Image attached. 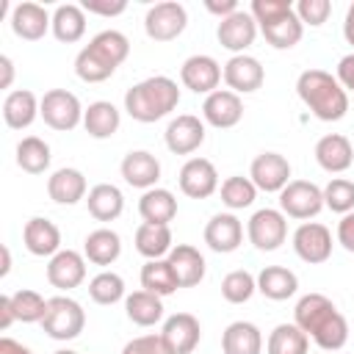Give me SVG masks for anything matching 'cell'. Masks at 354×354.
<instances>
[{
  "instance_id": "30",
  "label": "cell",
  "mask_w": 354,
  "mask_h": 354,
  "mask_svg": "<svg viewBox=\"0 0 354 354\" xmlns=\"http://www.w3.org/2000/svg\"><path fill=\"white\" fill-rule=\"evenodd\" d=\"M221 351L224 354H260L263 335L252 321H232L221 335Z\"/></svg>"
},
{
  "instance_id": "52",
  "label": "cell",
  "mask_w": 354,
  "mask_h": 354,
  "mask_svg": "<svg viewBox=\"0 0 354 354\" xmlns=\"http://www.w3.org/2000/svg\"><path fill=\"white\" fill-rule=\"evenodd\" d=\"M17 321V315H14V304H11V296H0V329L6 332L11 324Z\"/></svg>"
},
{
  "instance_id": "16",
  "label": "cell",
  "mask_w": 354,
  "mask_h": 354,
  "mask_svg": "<svg viewBox=\"0 0 354 354\" xmlns=\"http://www.w3.org/2000/svg\"><path fill=\"white\" fill-rule=\"evenodd\" d=\"M221 66L213 55H191L180 66V80L194 94H213L221 80Z\"/></svg>"
},
{
  "instance_id": "53",
  "label": "cell",
  "mask_w": 354,
  "mask_h": 354,
  "mask_svg": "<svg viewBox=\"0 0 354 354\" xmlns=\"http://www.w3.org/2000/svg\"><path fill=\"white\" fill-rule=\"evenodd\" d=\"M0 354H33L28 346L17 343L14 337H0Z\"/></svg>"
},
{
  "instance_id": "24",
  "label": "cell",
  "mask_w": 354,
  "mask_h": 354,
  "mask_svg": "<svg viewBox=\"0 0 354 354\" xmlns=\"http://www.w3.org/2000/svg\"><path fill=\"white\" fill-rule=\"evenodd\" d=\"M22 241H25V249L36 257H53L61 252V230L50 218H41V216L28 218L22 230Z\"/></svg>"
},
{
  "instance_id": "46",
  "label": "cell",
  "mask_w": 354,
  "mask_h": 354,
  "mask_svg": "<svg viewBox=\"0 0 354 354\" xmlns=\"http://www.w3.org/2000/svg\"><path fill=\"white\" fill-rule=\"evenodd\" d=\"M329 11H332L329 0H299L296 3V17L301 19V25H310V28L324 25Z\"/></svg>"
},
{
  "instance_id": "1",
  "label": "cell",
  "mask_w": 354,
  "mask_h": 354,
  "mask_svg": "<svg viewBox=\"0 0 354 354\" xmlns=\"http://www.w3.org/2000/svg\"><path fill=\"white\" fill-rule=\"evenodd\" d=\"M293 318H296L293 324L307 337H313L321 351H337L348 340V324H346V318L332 304V299H326L324 293H307V296H301L296 301Z\"/></svg>"
},
{
  "instance_id": "20",
  "label": "cell",
  "mask_w": 354,
  "mask_h": 354,
  "mask_svg": "<svg viewBox=\"0 0 354 354\" xmlns=\"http://www.w3.org/2000/svg\"><path fill=\"white\" fill-rule=\"evenodd\" d=\"M266 80V72H263V64L254 58V55H232L227 64H224V83L230 86V91L235 94H249V91H257Z\"/></svg>"
},
{
  "instance_id": "56",
  "label": "cell",
  "mask_w": 354,
  "mask_h": 354,
  "mask_svg": "<svg viewBox=\"0 0 354 354\" xmlns=\"http://www.w3.org/2000/svg\"><path fill=\"white\" fill-rule=\"evenodd\" d=\"M11 271V252H8V246H3V266H0V277H6Z\"/></svg>"
},
{
  "instance_id": "25",
  "label": "cell",
  "mask_w": 354,
  "mask_h": 354,
  "mask_svg": "<svg viewBox=\"0 0 354 354\" xmlns=\"http://www.w3.org/2000/svg\"><path fill=\"white\" fill-rule=\"evenodd\" d=\"M315 160H318V166L324 171L340 174V171H346L354 163V147H351V141L346 136L329 133V136L318 138V144H315Z\"/></svg>"
},
{
  "instance_id": "34",
  "label": "cell",
  "mask_w": 354,
  "mask_h": 354,
  "mask_svg": "<svg viewBox=\"0 0 354 354\" xmlns=\"http://www.w3.org/2000/svg\"><path fill=\"white\" fill-rule=\"evenodd\" d=\"M86 205H88V213L97 218V221H113L122 216L124 210V196L116 185L111 183H97L88 196H86Z\"/></svg>"
},
{
  "instance_id": "32",
  "label": "cell",
  "mask_w": 354,
  "mask_h": 354,
  "mask_svg": "<svg viewBox=\"0 0 354 354\" xmlns=\"http://www.w3.org/2000/svg\"><path fill=\"white\" fill-rule=\"evenodd\" d=\"M122 124L119 108L108 100H97L83 111V127L91 138H111Z\"/></svg>"
},
{
  "instance_id": "19",
  "label": "cell",
  "mask_w": 354,
  "mask_h": 354,
  "mask_svg": "<svg viewBox=\"0 0 354 354\" xmlns=\"http://www.w3.org/2000/svg\"><path fill=\"white\" fill-rule=\"evenodd\" d=\"M86 279V254L75 249H61L47 263V282L58 290H72Z\"/></svg>"
},
{
  "instance_id": "38",
  "label": "cell",
  "mask_w": 354,
  "mask_h": 354,
  "mask_svg": "<svg viewBox=\"0 0 354 354\" xmlns=\"http://www.w3.org/2000/svg\"><path fill=\"white\" fill-rule=\"evenodd\" d=\"M141 288L149 290V293H155V296H160V299L163 296H171L180 288V282L174 277V268L169 266L166 257L163 260H147L141 266Z\"/></svg>"
},
{
  "instance_id": "37",
  "label": "cell",
  "mask_w": 354,
  "mask_h": 354,
  "mask_svg": "<svg viewBox=\"0 0 354 354\" xmlns=\"http://www.w3.org/2000/svg\"><path fill=\"white\" fill-rule=\"evenodd\" d=\"M124 313L136 326H152L163 318V299L149 290H133L124 299Z\"/></svg>"
},
{
  "instance_id": "4",
  "label": "cell",
  "mask_w": 354,
  "mask_h": 354,
  "mask_svg": "<svg viewBox=\"0 0 354 354\" xmlns=\"http://www.w3.org/2000/svg\"><path fill=\"white\" fill-rule=\"evenodd\" d=\"M177 102H180V88L166 75L147 77L124 91V111L136 122H144V124L169 116L177 108Z\"/></svg>"
},
{
  "instance_id": "26",
  "label": "cell",
  "mask_w": 354,
  "mask_h": 354,
  "mask_svg": "<svg viewBox=\"0 0 354 354\" xmlns=\"http://www.w3.org/2000/svg\"><path fill=\"white\" fill-rule=\"evenodd\" d=\"M169 266L174 268V277L180 282V288H194L205 279V257L199 254L196 246L191 243H177L171 252H169Z\"/></svg>"
},
{
  "instance_id": "9",
  "label": "cell",
  "mask_w": 354,
  "mask_h": 354,
  "mask_svg": "<svg viewBox=\"0 0 354 354\" xmlns=\"http://www.w3.org/2000/svg\"><path fill=\"white\" fill-rule=\"evenodd\" d=\"M188 25V14L185 6L177 0H163L155 3L147 17H144V30L152 41H174Z\"/></svg>"
},
{
  "instance_id": "15",
  "label": "cell",
  "mask_w": 354,
  "mask_h": 354,
  "mask_svg": "<svg viewBox=\"0 0 354 354\" xmlns=\"http://www.w3.org/2000/svg\"><path fill=\"white\" fill-rule=\"evenodd\" d=\"M180 191L191 199H207L218 188V171L207 158H191L180 169Z\"/></svg>"
},
{
  "instance_id": "31",
  "label": "cell",
  "mask_w": 354,
  "mask_h": 354,
  "mask_svg": "<svg viewBox=\"0 0 354 354\" xmlns=\"http://www.w3.org/2000/svg\"><path fill=\"white\" fill-rule=\"evenodd\" d=\"M299 277L285 266H266L257 274V290L271 301H285L296 293Z\"/></svg>"
},
{
  "instance_id": "40",
  "label": "cell",
  "mask_w": 354,
  "mask_h": 354,
  "mask_svg": "<svg viewBox=\"0 0 354 354\" xmlns=\"http://www.w3.org/2000/svg\"><path fill=\"white\" fill-rule=\"evenodd\" d=\"M50 147L44 138L39 136H25L19 144H17V166L28 174H41L47 166H50Z\"/></svg>"
},
{
  "instance_id": "29",
  "label": "cell",
  "mask_w": 354,
  "mask_h": 354,
  "mask_svg": "<svg viewBox=\"0 0 354 354\" xmlns=\"http://www.w3.org/2000/svg\"><path fill=\"white\" fill-rule=\"evenodd\" d=\"M171 230L169 224H138L136 230V252L147 260H163L171 252Z\"/></svg>"
},
{
  "instance_id": "41",
  "label": "cell",
  "mask_w": 354,
  "mask_h": 354,
  "mask_svg": "<svg viewBox=\"0 0 354 354\" xmlns=\"http://www.w3.org/2000/svg\"><path fill=\"white\" fill-rule=\"evenodd\" d=\"M47 301H50V299H44V296L36 293V290H28V288L11 293L14 315H17V321H22V324H36V321L41 324V321H44V313H47Z\"/></svg>"
},
{
  "instance_id": "45",
  "label": "cell",
  "mask_w": 354,
  "mask_h": 354,
  "mask_svg": "<svg viewBox=\"0 0 354 354\" xmlns=\"http://www.w3.org/2000/svg\"><path fill=\"white\" fill-rule=\"evenodd\" d=\"M324 205L332 210V213H351L354 210V183L346 180V177H335L326 183L324 188Z\"/></svg>"
},
{
  "instance_id": "50",
  "label": "cell",
  "mask_w": 354,
  "mask_h": 354,
  "mask_svg": "<svg viewBox=\"0 0 354 354\" xmlns=\"http://www.w3.org/2000/svg\"><path fill=\"white\" fill-rule=\"evenodd\" d=\"M335 77L346 91H354V53H348L337 61V75Z\"/></svg>"
},
{
  "instance_id": "44",
  "label": "cell",
  "mask_w": 354,
  "mask_h": 354,
  "mask_svg": "<svg viewBox=\"0 0 354 354\" xmlns=\"http://www.w3.org/2000/svg\"><path fill=\"white\" fill-rule=\"evenodd\" d=\"M88 296L97 304H116L119 299H124V279L116 271H100L88 282Z\"/></svg>"
},
{
  "instance_id": "12",
  "label": "cell",
  "mask_w": 354,
  "mask_h": 354,
  "mask_svg": "<svg viewBox=\"0 0 354 354\" xmlns=\"http://www.w3.org/2000/svg\"><path fill=\"white\" fill-rule=\"evenodd\" d=\"M249 180L257 185V191H266V194H274L277 191L279 194L290 183V163L279 152H260L252 160Z\"/></svg>"
},
{
  "instance_id": "8",
  "label": "cell",
  "mask_w": 354,
  "mask_h": 354,
  "mask_svg": "<svg viewBox=\"0 0 354 354\" xmlns=\"http://www.w3.org/2000/svg\"><path fill=\"white\" fill-rule=\"evenodd\" d=\"M246 235L252 241L254 249L260 252H274L285 243L288 238V218L282 210L274 207H260L252 213L249 224H246Z\"/></svg>"
},
{
  "instance_id": "2",
  "label": "cell",
  "mask_w": 354,
  "mask_h": 354,
  "mask_svg": "<svg viewBox=\"0 0 354 354\" xmlns=\"http://www.w3.org/2000/svg\"><path fill=\"white\" fill-rule=\"evenodd\" d=\"M130 41L122 30H100L75 58V75L83 83H102L108 80L116 66L127 58Z\"/></svg>"
},
{
  "instance_id": "18",
  "label": "cell",
  "mask_w": 354,
  "mask_h": 354,
  "mask_svg": "<svg viewBox=\"0 0 354 354\" xmlns=\"http://www.w3.org/2000/svg\"><path fill=\"white\" fill-rule=\"evenodd\" d=\"M160 337L171 348V354H191L199 346L202 326L191 313H174V315H169L163 321Z\"/></svg>"
},
{
  "instance_id": "3",
  "label": "cell",
  "mask_w": 354,
  "mask_h": 354,
  "mask_svg": "<svg viewBox=\"0 0 354 354\" xmlns=\"http://www.w3.org/2000/svg\"><path fill=\"white\" fill-rule=\"evenodd\" d=\"M299 100L310 108V113L321 122H337L348 111V94L337 83L335 75L324 69H304L296 80Z\"/></svg>"
},
{
  "instance_id": "17",
  "label": "cell",
  "mask_w": 354,
  "mask_h": 354,
  "mask_svg": "<svg viewBox=\"0 0 354 354\" xmlns=\"http://www.w3.org/2000/svg\"><path fill=\"white\" fill-rule=\"evenodd\" d=\"M202 116L207 124L218 127V130H227V127H235L241 119H243V102L235 91L230 88H216L213 94L205 97L202 102Z\"/></svg>"
},
{
  "instance_id": "47",
  "label": "cell",
  "mask_w": 354,
  "mask_h": 354,
  "mask_svg": "<svg viewBox=\"0 0 354 354\" xmlns=\"http://www.w3.org/2000/svg\"><path fill=\"white\" fill-rule=\"evenodd\" d=\"M122 354H171V348L163 343L160 335H141V337H133L130 343H124Z\"/></svg>"
},
{
  "instance_id": "49",
  "label": "cell",
  "mask_w": 354,
  "mask_h": 354,
  "mask_svg": "<svg viewBox=\"0 0 354 354\" xmlns=\"http://www.w3.org/2000/svg\"><path fill=\"white\" fill-rule=\"evenodd\" d=\"M337 243L346 252H354V213H346L337 221Z\"/></svg>"
},
{
  "instance_id": "57",
  "label": "cell",
  "mask_w": 354,
  "mask_h": 354,
  "mask_svg": "<svg viewBox=\"0 0 354 354\" xmlns=\"http://www.w3.org/2000/svg\"><path fill=\"white\" fill-rule=\"evenodd\" d=\"M53 354H77V351H72V348H58V351H53Z\"/></svg>"
},
{
  "instance_id": "27",
  "label": "cell",
  "mask_w": 354,
  "mask_h": 354,
  "mask_svg": "<svg viewBox=\"0 0 354 354\" xmlns=\"http://www.w3.org/2000/svg\"><path fill=\"white\" fill-rule=\"evenodd\" d=\"M39 105H41V100H36V94L28 88L8 91L3 100V122L11 130H25L39 116Z\"/></svg>"
},
{
  "instance_id": "35",
  "label": "cell",
  "mask_w": 354,
  "mask_h": 354,
  "mask_svg": "<svg viewBox=\"0 0 354 354\" xmlns=\"http://www.w3.org/2000/svg\"><path fill=\"white\" fill-rule=\"evenodd\" d=\"M138 213L149 224H169L177 216V199L169 188H149L138 199Z\"/></svg>"
},
{
  "instance_id": "6",
  "label": "cell",
  "mask_w": 354,
  "mask_h": 354,
  "mask_svg": "<svg viewBox=\"0 0 354 354\" xmlns=\"http://www.w3.org/2000/svg\"><path fill=\"white\" fill-rule=\"evenodd\" d=\"M86 326L83 307L69 296H55L47 301V313L41 321V329L53 340H75Z\"/></svg>"
},
{
  "instance_id": "11",
  "label": "cell",
  "mask_w": 354,
  "mask_h": 354,
  "mask_svg": "<svg viewBox=\"0 0 354 354\" xmlns=\"http://www.w3.org/2000/svg\"><path fill=\"white\" fill-rule=\"evenodd\" d=\"M293 252L310 266L326 263L332 254V232L318 221H304L293 232Z\"/></svg>"
},
{
  "instance_id": "13",
  "label": "cell",
  "mask_w": 354,
  "mask_h": 354,
  "mask_svg": "<svg viewBox=\"0 0 354 354\" xmlns=\"http://www.w3.org/2000/svg\"><path fill=\"white\" fill-rule=\"evenodd\" d=\"M216 36H218V44L235 55H241L246 47L254 44L257 39V22L252 17V11H235L230 14L227 19H218V28H216Z\"/></svg>"
},
{
  "instance_id": "54",
  "label": "cell",
  "mask_w": 354,
  "mask_h": 354,
  "mask_svg": "<svg viewBox=\"0 0 354 354\" xmlns=\"http://www.w3.org/2000/svg\"><path fill=\"white\" fill-rule=\"evenodd\" d=\"M0 69H3V80H0V88H8L11 80H14V64L8 55H0Z\"/></svg>"
},
{
  "instance_id": "28",
  "label": "cell",
  "mask_w": 354,
  "mask_h": 354,
  "mask_svg": "<svg viewBox=\"0 0 354 354\" xmlns=\"http://www.w3.org/2000/svg\"><path fill=\"white\" fill-rule=\"evenodd\" d=\"M86 177L80 169H72V166H64L58 171L50 174L47 180V196L58 205H75L86 196Z\"/></svg>"
},
{
  "instance_id": "7",
  "label": "cell",
  "mask_w": 354,
  "mask_h": 354,
  "mask_svg": "<svg viewBox=\"0 0 354 354\" xmlns=\"http://www.w3.org/2000/svg\"><path fill=\"white\" fill-rule=\"evenodd\" d=\"M39 116L44 119L47 127L66 133V130H75L83 122V108H80V100L72 91H66V88H50L41 97Z\"/></svg>"
},
{
  "instance_id": "33",
  "label": "cell",
  "mask_w": 354,
  "mask_h": 354,
  "mask_svg": "<svg viewBox=\"0 0 354 354\" xmlns=\"http://www.w3.org/2000/svg\"><path fill=\"white\" fill-rule=\"evenodd\" d=\"M86 33V11L83 6L75 3H61L53 11V36L64 44H75L80 41Z\"/></svg>"
},
{
  "instance_id": "36",
  "label": "cell",
  "mask_w": 354,
  "mask_h": 354,
  "mask_svg": "<svg viewBox=\"0 0 354 354\" xmlns=\"http://www.w3.org/2000/svg\"><path fill=\"white\" fill-rule=\"evenodd\" d=\"M83 254H86V260L94 263V266H111V263L122 254V238H119L113 230L100 227V230H94V232L86 235V241H83Z\"/></svg>"
},
{
  "instance_id": "43",
  "label": "cell",
  "mask_w": 354,
  "mask_h": 354,
  "mask_svg": "<svg viewBox=\"0 0 354 354\" xmlns=\"http://www.w3.org/2000/svg\"><path fill=\"white\" fill-rule=\"evenodd\" d=\"M257 290V277H252L249 271L238 268V271H230L224 279H221V296L230 301V304H246Z\"/></svg>"
},
{
  "instance_id": "42",
  "label": "cell",
  "mask_w": 354,
  "mask_h": 354,
  "mask_svg": "<svg viewBox=\"0 0 354 354\" xmlns=\"http://www.w3.org/2000/svg\"><path fill=\"white\" fill-rule=\"evenodd\" d=\"M254 196H257V185H254L249 177L235 174V177H227V180L221 183V202H224L230 210H243V207H249V205L254 202Z\"/></svg>"
},
{
  "instance_id": "5",
  "label": "cell",
  "mask_w": 354,
  "mask_h": 354,
  "mask_svg": "<svg viewBox=\"0 0 354 354\" xmlns=\"http://www.w3.org/2000/svg\"><path fill=\"white\" fill-rule=\"evenodd\" d=\"M252 17L271 47L290 50L301 41L304 25L288 0H252Z\"/></svg>"
},
{
  "instance_id": "48",
  "label": "cell",
  "mask_w": 354,
  "mask_h": 354,
  "mask_svg": "<svg viewBox=\"0 0 354 354\" xmlns=\"http://www.w3.org/2000/svg\"><path fill=\"white\" fill-rule=\"evenodd\" d=\"M124 8H127L124 0H83V11L100 17H119Z\"/></svg>"
},
{
  "instance_id": "21",
  "label": "cell",
  "mask_w": 354,
  "mask_h": 354,
  "mask_svg": "<svg viewBox=\"0 0 354 354\" xmlns=\"http://www.w3.org/2000/svg\"><path fill=\"white\" fill-rule=\"evenodd\" d=\"M119 171H122V177H124L127 185L144 188V191L155 188V183L160 180V163H158V158H155L152 152H147V149H133V152H127V155L122 158Z\"/></svg>"
},
{
  "instance_id": "55",
  "label": "cell",
  "mask_w": 354,
  "mask_h": 354,
  "mask_svg": "<svg viewBox=\"0 0 354 354\" xmlns=\"http://www.w3.org/2000/svg\"><path fill=\"white\" fill-rule=\"evenodd\" d=\"M343 36H346V41L354 47V3L348 6V11H346V19H343Z\"/></svg>"
},
{
  "instance_id": "10",
  "label": "cell",
  "mask_w": 354,
  "mask_h": 354,
  "mask_svg": "<svg viewBox=\"0 0 354 354\" xmlns=\"http://www.w3.org/2000/svg\"><path fill=\"white\" fill-rule=\"evenodd\" d=\"M324 207V188L310 180H290L279 191V210L290 218H313Z\"/></svg>"
},
{
  "instance_id": "39",
  "label": "cell",
  "mask_w": 354,
  "mask_h": 354,
  "mask_svg": "<svg viewBox=\"0 0 354 354\" xmlns=\"http://www.w3.org/2000/svg\"><path fill=\"white\" fill-rule=\"evenodd\" d=\"M307 348H310V337L296 324L274 326L268 340H266V351L268 354H307Z\"/></svg>"
},
{
  "instance_id": "51",
  "label": "cell",
  "mask_w": 354,
  "mask_h": 354,
  "mask_svg": "<svg viewBox=\"0 0 354 354\" xmlns=\"http://www.w3.org/2000/svg\"><path fill=\"white\" fill-rule=\"evenodd\" d=\"M205 8H207L210 14H216V17L227 19L230 14H235V11H238V3H235V0H205Z\"/></svg>"
},
{
  "instance_id": "23",
  "label": "cell",
  "mask_w": 354,
  "mask_h": 354,
  "mask_svg": "<svg viewBox=\"0 0 354 354\" xmlns=\"http://www.w3.org/2000/svg\"><path fill=\"white\" fill-rule=\"evenodd\" d=\"M241 241H243V224L232 213H216L205 227V243L218 254L235 252Z\"/></svg>"
},
{
  "instance_id": "14",
  "label": "cell",
  "mask_w": 354,
  "mask_h": 354,
  "mask_svg": "<svg viewBox=\"0 0 354 354\" xmlns=\"http://www.w3.org/2000/svg\"><path fill=\"white\" fill-rule=\"evenodd\" d=\"M163 141H166L169 152H174V155H191L205 141V124L194 113H180V116H174L169 122V127L163 133Z\"/></svg>"
},
{
  "instance_id": "22",
  "label": "cell",
  "mask_w": 354,
  "mask_h": 354,
  "mask_svg": "<svg viewBox=\"0 0 354 354\" xmlns=\"http://www.w3.org/2000/svg\"><path fill=\"white\" fill-rule=\"evenodd\" d=\"M47 28H53V17L39 3H17L11 11V30L25 41H39Z\"/></svg>"
}]
</instances>
